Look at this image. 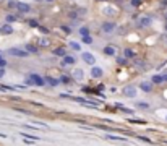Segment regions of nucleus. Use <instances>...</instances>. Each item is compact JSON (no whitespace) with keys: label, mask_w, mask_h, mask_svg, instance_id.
Instances as JSON below:
<instances>
[{"label":"nucleus","mask_w":167,"mask_h":146,"mask_svg":"<svg viewBox=\"0 0 167 146\" xmlns=\"http://www.w3.org/2000/svg\"><path fill=\"white\" fill-rule=\"evenodd\" d=\"M54 55H59V57H67V51L63 47H59V49H54Z\"/></svg>","instance_id":"13"},{"label":"nucleus","mask_w":167,"mask_h":146,"mask_svg":"<svg viewBox=\"0 0 167 146\" xmlns=\"http://www.w3.org/2000/svg\"><path fill=\"white\" fill-rule=\"evenodd\" d=\"M26 52H28V54H36V52H37V47H34V45H26V49H25Z\"/></svg>","instance_id":"20"},{"label":"nucleus","mask_w":167,"mask_h":146,"mask_svg":"<svg viewBox=\"0 0 167 146\" xmlns=\"http://www.w3.org/2000/svg\"><path fill=\"white\" fill-rule=\"evenodd\" d=\"M29 76L33 78V81L36 83V86H44V85L47 83V81H46V78H42V76H39L37 73H31Z\"/></svg>","instance_id":"4"},{"label":"nucleus","mask_w":167,"mask_h":146,"mask_svg":"<svg viewBox=\"0 0 167 146\" xmlns=\"http://www.w3.org/2000/svg\"><path fill=\"white\" fill-rule=\"evenodd\" d=\"M104 54H106V55H115V49H114L112 45H109V47L104 49Z\"/></svg>","instance_id":"17"},{"label":"nucleus","mask_w":167,"mask_h":146,"mask_svg":"<svg viewBox=\"0 0 167 146\" xmlns=\"http://www.w3.org/2000/svg\"><path fill=\"white\" fill-rule=\"evenodd\" d=\"M162 81H164V76H161V75H154L152 76V83H154V85H161Z\"/></svg>","instance_id":"16"},{"label":"nucleus","mask_w":167,"mask_h":146,"mask_svg":"<svg viewBox=\"0 0 167 146\" xmlns=\"http://www.w3.org/2000/svg\"><path fill=\"white\" fill-rule=\"evenodd\" d=\"M125 57H127V59H132L133 57V51L132 49H125Z\"/></svg>","instance_id":"23"},{"label":"nucleus","mask_w":167,"mask_h":146,"mask_svg":"<svg viewBox=\"0 0 167 146\" xmlns=\"http://www.w3.org/2000/svg\"><path fill=\"white\" fill-rule=\"evenodd\" d=\"M80 34L83 36V37H86V36H89V29H88L86 26H81L80 28Z\"/></svg>","instance_id":"18"},{"label":"nucleus","mask_w":167,"mask_h":146,"mask_svg":"<svg viewBox=\"0 0 167 146\" xmlns=\"http://www.w3.org/2000/svg\"><path fill=\"white\" fill-rule=\"evenodd\" d=\"M26 85H29V86H36V83L33 81V78H31V76H28V78H26Z\"/></svg>","instance_id":"26"},{"label":"nucleus","mask_w":167,"mask_h":146,"mask_svg":"<svg viewBox=\"0 0 167 146\" xmlns=\"http://www.w3.org/2000/svg\"><path fill=\"white\" fill-rule=\"evenodd\" d=\"M0 33H2V28H0Z\"/></svg>","instance_id":"36"},{"label":"nucleus","mask_w":167,"mask_h":146,"mask_svg":"<svg viewBox=\"0 0 167 146\" xmlns=\"http://www.w3.org/2000/svg\"><path fill=\"white\" fill-rule=\"evenodd\" d=\"M62 81H63V83H68L70 80H68V76H62Z\"/></svg>","instance_id":"31"},{"label":"nucleus","mask_w":167,"mask_h":146,"mask_svg":"<svg viewBox=\"0 0 167 146\" xmlns=\"http://www.w3.org/2000/svg\"><path fill=\"white\" fill-rule=\"evenodd\" d=\"M81 59L86 62L88 65H92V67H94L96 59H94V55H92V54H89V52H83V54H81Z\"/></svg>","instance_id":"3"},{"label":"nucleus","mask_w":167,"mask_h":146,"mask_svg":"<svg viewBox=\"0 0 167 146\" xmlns=\"http://www.w3.org/2000/svg\"><path fill=\"white\" fill-rule=\"evenodd\" d=\"M102 73H104V71H102V68H99V67H92L91 68V76L92 78H101Z\"/></svg>","instance_id":"8"},{"label":"nucleus","mask_w":167,"mask_h":146,"mask_svg":"<svg viewBox=\"0 0 167 146\" xmlns=\"http://www.w3.org/2000/svg\"><path fill=\"white\" fill-rule=\"evenodd\" d=\"M101 29L104 31V33H112V31L115 29V25L112 23V21H106V23H102V26H101Z\"/></svg>","instance_id":"5"},{"label":"nucleus","mask_w":167,"mask_h":146,"mask_svg":"<svg viewBox=\"0 0 167 146\" xmlns=\"http://www.w3.org/2000/svg\"><path fill=\"white\" fill-rule=\"evenodd\" d=\"M8 54L10 55H15V57H28V52L23 51V49H10Z\"/></svg>","instance_id":"6"},{"label":"nucleus","mask_w":167,"mask_h":146,"mask_svg":"<svg viewBox=\"0 0 167 146\" xmlns=\"http://www.w3.org/2000/svg\"><path fill=\"white\" fill-rule=\"evenodd\" d=\"M140 88H141L143 91H146V93H149V91L152 89V83H149V81H141V83H140Z\"/></svg>","instance_id":"10"},{"label":"nucleus","mask_w":167,"mask_h":146,"mask_svg":"<svg viewBox=\"0 0 167 146\" xmlns=\"http://www.w3.org/2000/svg\"><path fill=\"white\" fill-rule=\"evenodd\" d=\"M117 62H118V63H122V65H123V63H125V62H127V60H125V59H120V57H118V60H117Z\"/></svg>","instance_id":"30"},{"label":"nucleus","mask_w":167,"mask_h":146,"mask_svg":"<svg viewBox=\"0 0 167 146\" xmlns=\"http://www.w3.org/2000/svg\"><path fill=\"white\" fill-rule=\"evenodd\" d=\"M106 138H109V140H115V141H127V138H122V136H114V135H107Z\"/></svg>","instance_id":"19"},{"label":"nucleus","mask_w":167,"mask_h":146,"mask_svg":"<svg viewBox=\"0 0 167 146\" xmlns=\"http://www.w3.org/2000/svg\"><path fill=\"white\" fill-rule=\"evenodd\" d=\"M122 93H123V94L127 96V97H136V88H135V86H132V85L125 86Z\"/></svg>","instance_id":"1"},{"label":"nucleus","mask_w":167,"mask_h":146,"mask_svg":"<svg viewBox=\"0 0 167 146\" xmlns=\"http://www.w3.org/2000/svg\"><path fill=\"white\" fill-rule=\"evenodd\" d=\"M73 78H75V80H83V78H84V71L81 70V68H76L75 71H73Z\"/></svg>","instance_id":"11"},{"label":"nucleus","mask_w":167,"mask_h":146,"mask_svg":"<svg viewBox=\"0 0 167 146\" xmlns=\"http://www.w3.org/2000/svg\"><path fill=\"white\" fill-rule=\"evenodd\" d=\"M138 107H141V109H148L149 104H148V102H138Z\"/></svg>","instance_id":"29"},{"label":"nucleus","mask_w":167,"mask_h":146,"mask_svg":"<svg viewBox=\"0 0 167 146\" xmlns=\"http://www.w3.org/2000/svg\"><path fill=\"white\" fill-rule=\"evenodd\" d=\"M46 2H52V0H46Z\"/></svg>","instance_id":"35"},{"label":"nucleus","mask_w":167,"mask_h":146,"mask_svg":"<svg viewBox=\"0 0 167 146\" xmlns=\"http://www.w3.org/2000/svg\"><path fill=\"white\" fill-rule=\"evenodd\" d=\"M16 8L21 11V13H28L31 10V7L28 3H23V2H16Z\"/></svg>","instance_id":"7"},{"label":"nucleus","mask_w":167,"mask_h":146,"mask_svg":"<svg viewBox=\"0 0 167 146\" xmlns=\"http://www.w3.org/2000/svg\"><path fill=\"white\" fill-rule=\"evenodd\" d=\"M15 20H16V18H15L13 15H8V16H7V23H8V25H11V23H13Z\"/></svg>","instance_id":"25"},{"label":"nucleus","mask_w":167,"mask_h":146,"mask_svg":"<svg viewBox=\"0 0 167 146\" xmlns=\"http://www.w3.org/2000/svg\"><path fill=\"white\" fill-rule=\"evenodd\" d=\"M83 42H84V44H91L92 37H91V36H86V37H83Z\"/></svg>","instance_id":"24"},{"label":"nucleus","mask_w":167,"mask_h":146,"mask_svg":"<svg viewBox=\"0 0 167 146\" xmlns=\"http://www.w3.org/2000/svg\"><path fill=\"white\" fill-rule=\"evenodd\" d=\"M149 25H151V18L149 16H143L140 20V26H149Z\"/></svg>","instance_id":"14"},{"label":"nucleus","mask_w":167,"mask_h":146,"mask_svg":"<svg viewBox=\"0 0 167 146\" xmlns=\"http://www.w3.org/2000/svg\"><path fill=\"white\" fill-rule=\"evenodd\" d=\"M73 63H75V57H71V55H67V57H63V60H62V65H63V67L73 65Z\"/></svg>","instance_id":"9"},{"label":"nucleus","mask_w":167,"mask_h":146,"mask_svg":"<svg viewBox=\"0 0 167 146\" xmlns=\"http://www.w3.org/2000/svg\"><path fill=\"white\" fill-rule=\"evenodd\" d=\"M166 33H167V25H166Z\"/></svg>","instance_id":"34"},{"label":"nucleus","mask_w":167,"mask_h":146,"mask_svg":"<svg viewBox=\"0 0 167 146\" xmlns=\"http://www.w3.org/2000/svg\"><path fill=\"white\" fill-rule=\"evenodd\" d=\"M166 18H167V15H166Z\"/></svg>","instance_id":"37"},{"label":"nucleus","mask_w":167,"mask_h":146,"mask_svg":"<svg viewBox=\"0 0 167 146\" xmlns=\"http://www.w3.org/2000/svg\"><path fill=\"white\" fill-rule=\"evenodd\" d=\"M46 81H47V83H49L51 86H59V83H60V81L57 80V78H52V76H47Z\"/></svg>","instance_id":"15"},{"label":"nucleus","mask_w":167,"mask_h":146,"mask_svg":"<svg viewBox=\"0 0 167 146\" xmlns=\"http://www.w3.org/2000/svg\"><path fill=\"white\" fill-rule=\"evenodd\" d=\"M5 65H7V60L0 55V68H5Z\"/></svg>","instance_id":"27"},{"label":"nucleus","mask_w":167,"mask_h":146,"mask_svg":"<svg viewBox=\"0 0 167 146\" xmlns=\"http://www.w3.org/2000/svg\"><path fill=\"white\" fill-rule=\"evenodd\" d=\"M2 33H3V34H11V33H13V28H11V25L5 23V25L2 26Z\"/></svg>","instance_id":"12"},{"label":"nucleus","mask_w":167,"mask_h":146,"mask_svg":"<svg viewBox=\"0 0 167 146\" xmlns=\"http://www.w3.org/2000/svg\"><path fill=\"white\" fill-rule=\"evenodd\" d=\"M70 47L73 49V51H81V45L78 44V42H75V41H71L70 42Z\"/></svg>","instance_id":"21"},{"label":"nucleus","mask_w":167,"mask_h":146,"mask_svg":"<svg viewBox=\"0 0 167 146\" xmlns=\"http://www.w3.org/2000/svg\"><path fill=\"white\" fill-rule=\"evenodd\" d=\"M39 45H41V47H47V45H51V41H49V39H41Z\"/></svg>","instance_id":"22"},{"label":"nucleus","mask_w":167,"mask_h":146,"mask_svg":"<svg viewBox=\"0 0 167 146\" xmlns=\"http://www.w3.org/2000/svg\"><path fill=\"white\" fill-rule=\"evenodd\" d=\"M3 75H5V70H3V68H0V78H2Z\"/></svg>","instance_id":"32"},{"label":"nucleus","mask_w":167,"mask_h":146,"mask_svg":"<svg viewBox=\"0 0 167 146\" xmlns=\"http://www.w3.org/2000/svg\"><path fill=\"white\" fill-rule=\"evenodd\" d=\"M34 2H42V0H34Z\"/></svg>","instance_id":"33"},{"label":"nucleus","mask_w":167,"mask_h":146,"mask_svg":"<svg viewBox=\"0 0 167 146\" xmlns=\"http://www.w3.org/2000/svg\"><path fill=\"white\" fill-rule=\"evenodd\" d=\"M76 102H81L84 106H89V107H99V102L97 101H88V99H83V97H73Z\"/></svg>","instance_id":"2"},{"label":"nucleus","mask_w":167,"mask_h":146,"mask_svg":"<svg viewBox=\"0 0 167 146\" xmlns=\"http://www.w3.org/2000/svg\"><path fill=\"white\" fill-rule=\"evenodd\" d=\"M28 25L33 26V28H37V21L36 20H28Z\"/></svg>","instance_id":"28"}]
</instances>
